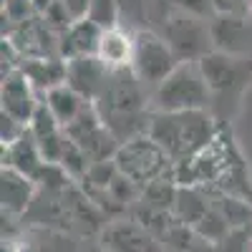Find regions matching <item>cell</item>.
I'll use <instances>...</instances> for the list:
<instances>
[{
    "label": "cell",
    "instance_id": "obj_1",
    "mask_svg": "<svg viewBox=\"0 0 252 252\" xmlns=\"http://www.w3.org/2000/svg\"><path fill=\"white\" fill-rule=\"evenodd\" d=\"M149 134L172 161L192 159L215 141V116L209 111H177L154 114L149 119Z\"/></svg>",
    "mask_w": 252,
    "mask_h": 252
},
{
    "label": "cell",
    "instance_id": "obj_2",
    "mask_svg": "<svg viewBox=\"0 0 252 252\" xmlns=\"http://www.w3.org/2000/svg\"><path fill=\"white\" fill-rule=\"evenodd\" d=\"M212 101H215L212 89H209L197 61H182L152 91V106L159 114L209 111Z\"/></svg>",
    "mask_w": 252,
    "mask_h": 252
},
{
    "label": "cell",
    "instance_id": "obj_3",
    "mask_svg": "<svg viewBox=\"0 0 252 252\" xmlns=\"http://www.w3.org/2000/svg\"><path fill=\"white\" fill-rule=\"evenodd\" d=\"M161 35L166 43L172 46L179 61H199L209 51H215V35H212V23L194 13L192 8L184 5H172L161 20Z\"/></svg>",
    "mask_w": 252,
    "mask_h": 252
},
{
    "label": "cell",
    "instance_id": "obj_4",
    "mask_svg": "<svg viewBox=\"0 0 252 252\" xmlns=\"http://www.w3.org/2000/svg\"><path fill=\"white\" fill-rule=\"evenodd\" d=\"M179 58L166 43V38L154 31H134V56H131V73L146 83V86L157 89L159 83L169 76L177 66Z\"/></svg>",
    "mask_w": 252,
    "mask_h": 252
},
{
    "label": "cell",
    "instance_id": "obj_5",
    "mask_svg": "<svg viewBox=\"0 0 252 252\" xmlns=\"http://www.w3.org/2000/svg\"><path fill=\"white\" fill-rule=\"evenodd\" d=\"M114 161H116L121 174H126L136 184L146 187V184H152L154 179L164 177L172 157L166 154L149 134H139V136L124 141L119 146Z\"/></svg>",
    "mask_w": 252,
    "mask_h": 252
},
{
    "label": "cell",
    "instance_id": "obj_6",
    "mask_svg": "<svg viewBox=\"0 0 252 252\" xmlns=\"http://www.w3.org/2000/svg\"><path fill=\"white\" fill-rule=\"evenodd\" d=\"M212 89V96L240 94L252 78V53H232L215 48L197 61Z\"/></svg>",
    "mask_w": 252,
    "mask_h": 252
},
{
    "label": "cell",
    "instance_id": "obj_7",
    "mask_svg": "<svg viewBox=\"0 0 252 252\" xmlns=\"http://www.w3.org/2000/svg\"><path fill=\"white\" fill-rule=\"evenodd\" d=\"M109 76H111V68H106V63L98 56H81V58L66 61V83L91 103L98 101L101 91L106 89Z\"/></svg>",
    "mask_w": 252,
    "mask_h": 252
},
{
    "label": "cell",
    "instance_id": "obj_8",
    "mask_svg": "<svg viewBox=\"0 0 252 252\" xmlns=\"http://www.w3.org/2000/svg\"><path fill=\"white\" fill-rule=\"evenodd\" d=\"M101 245L109 252H161L157 237L136 220H119L103 227Z\"/></svg>",
    "mask_w": 252,
    "mask_h": 252
},
{
    "label": "cell",
    "instance_id": "obj_9",
    "mask_svg": "<svg viewBox=\"0 0 252 252\" xmlns=\"http://www.w3.org/2000/svg\"><path fill=\"white\" fill-rule=\"evenodd\" d=\"M35 86L28 81V76L23 71H13L8 76H3V86H0V98H3V111L10 114L13 119H18L20 124H31L35 109L40 106V101L35 96Z\"/></svg>",
    "mask_w": 252,
    "mask_h": 252
},
{
    "label": "cell",
    "instance_id": "obj_10",
    "mask_svg": "<svg viewBox=\"0 0 252 252\" xmlns=\"http://www.w3.org/2000/svg\"><path fill=\"white\" fill-rule=\"evenodd\" d=\"M38 184L33 177H26L10 166H3L0 174V199H3V215L8 217H23L31 212L35 202Z\"/></svg>",
    "mask_w": 252,
    "mask_h": 252
},
{
    "label": "cell",
    "instance_id": "obj_11",
    "mask_svg": "<svg viewBox=\"0 0 252 252\" xmlns=\"http://www.w3.org/2000/svg\"><path fill=\"white\" fill-rule=\"evenodd\" d=\"M101 28L91 23L89 18L73 20V23L58 35V53L63 61L81 58V56H96L101 43Z\"/></svg>",
    "mask_w": 252,
    "mask_h": 252
},
{
    "label": "cell",
    "instance_id": "obj_12",
    "mask_svg": "<svg viewBox=\"0 0 252 252\" xmlns=\"http://www.w3.org/2000/svg\"><path fill=\"white\" fill-rule=\"evenodd\" d=\"M46 164L43 154H40V146L35 141V136L31 134V129H26L13 144L3 146V166H10V169L33 177L40 172V166Z\"/></svg>",
    "mask_w": 252,
    "mask_h": 252
},
{
    "label": "cell",
    "instance_id": "obj_13",
    "mask_svg": "<svg viewBox=\"0 0 252 252\" xmlns=\"http://www.w3.org/2000/svg\"><path fill=\"white\" fill-rule=\"evenodd\" d=\"M106 68L111 71H124L131 68V56H134V31H124L121 26L109 28L101 33V43L96 53Z\"/></svg>",
    "mask_w": 252,
    "mask_h": 252
},
{
    "label": "cell",
    "instance_id": "obj_14",
    "mask_svg": "<svg viewBox=\"0 0 252 252\" xmlns=\"http://www.w3.org/2000/svg\"><path fill=\"white\" fill-rule=\"evenodd\" d=\"M28 76V81L35 86V91L48 94L51 89L66 83V61L63 58H46V56H33L20 66Z\"/></svg>",
    "mask_w": 252,
    "mask_h": 252
},
{
    "label": "cell",
    "instance_id": "obj_15",
    "mask_svg": "<svg viewBox=\"0 0 252 252\" xmlns=\"http://www.w3.org/2000/svg\"><path fill=\"white\" fill-rule=\"evenodd\" d=\"M43 103L51 109V114L58 119V124L66 129L68 124H73L81 116V111L86 109L91 101H86L76 89H71L68 83H61V86H56L48 94H43Z\"/></svg>",
    "mask_w": 252,
    "mask_h": 252
},
{
    "label": "cell",
    "instance_id": "obj_16",
    "mask_svg": "<svg viewBox=\"0 0 252 252\" xmlns=\"http://www.w3.org/2000/svg\"><path fill=\"white\" fill-rule=\"evenodd\" d=\"M207 212H209V204L204 202V197L197 192V189L182 187L179 192H177L174 209H172V215L177 217V222H184L189 227H194Z\"/></svg>",
    "mask_w": 252,
    "mask_h": 252
},
{
    "label": "cell",
    "instance_id": "obj_17",
    "mask_svg": "<svg viewBox=\"0 0 252 252\" xmlns=\"http://www.w3.org/2000/svg\"><path fill=\"white\" fill-rule=\"evenodd\" d=\"M229 222L222 217V212L212 204L209 207V212L194 224V232L202 237V240H207V242H215V245H220L224 237H227V232H229Z\"/></svg>",
    "mask_w": 252,
    "mask_h": 252
},
{
    "label": "cell",
    "instance_id": "obj_18",
    "mask_svg": "<svg viewBox=\"0 0 252 252\" xmlns=\"http://www.w3.org/2000/svg\"><path fill=\"white\" fill-rule=\"evenodd\" d=\"M177 192H179V189L172 187V184H166L164 179H154L152 184H146V187H144L141 202H144V204H149V207H154V209H164V212H172V209H174V199H177Z\"/></svg>",
    "mask_w": 252,
    "mask_h": 252
},
{
    "label": "cell",
    "instance_id": "obj_19",
    "mask_svg": "<svg viewBox=\"0 0 252 252\" xmlns=\"http://www.w3.org/2000/svg\"><path fill=\"white\" fill-rule=\"evenodd\" d=\"M86 18L91 23H96L101 31H109L121 26V5L119 0H91Z\"/></svg>",
    "mask_w": 252,
    "mask_h": 252
},
{
    "label": "cell",
    "instance_id": "obj_20",
    "mask_svg": "<svg viewBox=\"0 0 252 252\" xmlns=\"http://www.w3.org/2000/svg\"><path fill=\"white\" fill-rule=\"evenodd\" d=\"M222 217L229 222V227H247V220L252 215V209L245 199H237V197H222L217 204H215Z\"/></svg>",
    "mask_w": 252,
    "mask_h": 252
},
{
    "label": "cell",
    "instance_id": "obj_21",
    "mask_svg": "<svg viewBox=\"0 0 252 252\" xmlns=\"http://www.w3.org/2000/svg\"><path fill=\"white\" fill-rule=\"evenodd\" d=\"M250 247H252V232L247 227H232L227 237L220 242L222 252H250Z\"/></svg>",
    "mask_w": 252,
    "mask_h": 252
},
{
    "label": "cell",
    "instance_id": "obj_22",
    "mask_svg": "<svg viewBox=\"0 0 252 252\" xmlns=\"http://www.w3.org/2000/svg\"><path fill=\"white\" fill-rule=\"evenodd\" d=\"M61 3L66 5V10L71 13V18H73V20H81V18H86L91 0H61Z\"/></svg>",
    "mask_w": 252,
    "mask_h": 252
},
{
    "label": "cell",
    "instance_id": "obj_23",
    "mask_svg": "<svg viewBox=\"0 0 252 252\" xmlns=\"http://www.w3.org/2000/svg\"><path fill=\"white\" fill-rule=\"evenodd\" d=\"M184 252H222L220 250V245H215V242H207V240H197L192 247H189V250H184Z\"/></svg>",
    "mask_w": 252,
    "mask_h": 252
},
{
    "label": "cell",
    "instance_id": "obj_24",
    "mask_svg": "<svg viewBox=\"0 0 252 252\" xmlns=\"http://www.w3.org/2000/svg\"><path fill=\"white\" fill-rule=\"evenodd\" d=\"M209 3H212V8L217 13H232L235 5H237V0H209Z\"/></svg>",
    "mask_w": 252,
    "mask_h": 252
},
{
    "label": "cell",
    "instance_id": "obj_25",
    "mask_svg": "<svg viewBox=\"0 0 252 252\" xmlns=\"http://www.w3.org/2000/svg\"><path fill=\"white\" fill-rule=\"evenodd\" d=\"M83 252H109V250L103 247V245H94V247H86V250H83Z\"/></svg>",
    "mask_w": 252,
    "mask_h": 252
},
{
    "label": "cell",
    "instance_id": "obj_26",
    "mask_svg": "<svg viewBox=\"0 0 252 252\" xmlns=\"http://www.w3.org/2000/svg\"><path fill=\"white\" fill-rule=\"evenodd\" d=\"M242 3H245V10H247V15L252 20V0H242Z\"/></svg>",
    "mask_w": 252,
    "mask_h": 252
},
{
    "label": "cell",
    "instance_id": "obj_27",
    "mask_svg": "<svg viewBox=\"0 0 252 252\" xmlns=\"http://www.w3.org/2000/svg\"><path fill=\"white\" fill-rule=\"evenodd\" d=\"M250 252H252V247H250Z\"/></svg>",
    "mask_w": 252,
    "mask_h": 252
}]
</instances>
